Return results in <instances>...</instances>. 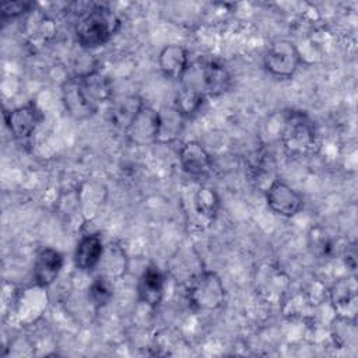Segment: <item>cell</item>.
I'll use <instances>...</instances> for the list:
<instances>
[{
	"instance_id": "obj_1",
	"label": "cell",
	"mask_w": 358,
	"mask_h": 358,
	"mask_svg": "<svg viewBox=\"0 0 358 358\" xmlns=\"http://www.w3.org/2000/svg\"><path fill=\"white\" fill-rule=\"evenodd\" d=\"M113 98L112 80L96 69L85 70L62 85V99L66 110L76 119H85Z\"/></svg>"
},
{
	"instance_id": "obj_2",
	"label": "cell",
	"mask_w": 358,
	"mask_h": 358,
	"mask_svg": "<svg viewBox=\"0 0 358 358\" xmlns=\"http://www.w3.org/2000/svg\"><path fill=\"white\" fill-rule=\"evenodd\" d=\"M122 28V18L106 4L94 3L83 15L78 17L74 35L77 43L92 50L106 45Z\"/></svg>"
},
{
	"instance_id": "obj_3",
	"label": "cell",
	"mask_w": 358,
	"mask_h": 358,
	"mask_svg": "<svg viewBox=\"0 0 358 358\" xmlns=\"http://www.w3.org/2000/svg\"><path fill=\"white\" fill-rule=\"evenodd\" d=\"M281 143L287 154L306 155L316 145V127L313 119L303 110L291 109L284 116Z\"/></svg>"
},
{
	"instance_id": "obj_4",
	"label": "cell",
	"mask_w": 358,
	"mask_h": 358,
	"mask_svg": "<svg viewBox=\"0 0 358 358\" xmlns=\"http://www.w3.org/2000/svg\"><path fill=\"white\" fill-rule=\"evenodd\" d=\"M225 287L214 271L199 273L187 287V302L196 312H213L222 306Z\"/></svg>"
},
{
	"instance_id": "obj_5",
	"label": "cell",
	"mask_w": 358,
	"mask_h": 358,
	"mask_svg": "<svg viewBox=\"0 0 358 358\" xmlns=\"http://www.w3.org/2000/svg\"><path fill=\"white\" fill-rule=\"evenodd\" d=\"M302 56L298 48L287 39L275 41L263 56L264 70L277 78H291L299 69Z\"/></svg>"
},
{
	"instance_id": "obj_6",
	"label": "cell",
	"mask_w": 358,
	"mask_h": 358,
	"mask_svg": "<svg viewBox=\"0 0 358 358\" xmlns=\"http://www.w3.org/2000/svg\"><path fill=\"white\" fill-rule=\"evenodd\" d=\"M264 196L270 211L284 218L295 217L303 210L305 206L303 196L296 189L280 179L273 180L267 186Z\"/></svg>"
},
{
	"instance_id": "obj_7",
	"label": "cell",
	"mask_w": 358,
	"mask_h": 358,
	"mask_svg": "<svg viewBox=\"0 0 358 358\" xmlns=\"http://www.w3.org/2000/svg\"><path fill=\"white\" fill-rule=\"evenodd\" d=\"M42 112L35 102H28L4 112V122L11 136L20 141L28 140L42 120Z\"/></svg>"
},
{
	"instance_id": "obj_8",
	"label": "cell",
	"mask_w": 358,
	"mask_h": 358,
	"mask_svg": "<svg viewBox=\"0 0 358 358\" xmlns=\"http://www.w3.org/2000/svg\"><path fill=\"white\" fill-rule=\"evenodd\" d=\"M64 266V256L55 248H42L34 260L32 284L48 288L62 273Z\"/></svg>"
},
{
	"instance_id": "obj_9",
	"label": "cell",
	"mask_w": 358,
	"mask_h": 358,
	"mask_svg": "<svg viewBox=\"0 0 358 358\" xmlns=\"http://www.w3.org/2000/svg\"><path fill=\"white\" fill-rule=\"evenodd\" d=\"M179 165L192 178H204L213 169V157L196 140L186 141L179 150Z\"/></svg>"
},
{
	"instance_id": "obj_10",
	"label": "cell",
	"mask_w": 358,
	"mask_h": 358,
	"mask_svg": "<svg viewBox=\"0 0 358 358\" xmlns=\"http://www.w3.org/2000/svg\"><path fill=\"white\" fill-rule=\"evenodd\" d=\"M129 141L138 147L157 144L158 137V110L150 105H144L137 117L124 131Z\"/></svg>"
},
{
	"instance_id": "obj_11",
	"label": "cell",
	"mask_w": 358,
	"mask_h": 358,
	"mask_svg": "<svg viewBox=\"0 0 358 358\" xmlns=\"http://www.w3.org/2000/svg\"><path fill=\"white\" fill-rule=\"evenodd\" d=\"M103 250L105 243L99 234L88 232L81 235L73 255L76 268L83 273L94 271L101 263Z\"/></svg>"
},
{
	"instance_id": "obj_12",
	"label": "cell",
	"mask_w": 358,
	"mask_h": 358,
	"mask_svg": "<svg viewBox=\"0 0 358 358\" xmlns=\"http://www.w3.org/2000/svg\"><path fill=\"white\" fill-rule=\"evenodd\" d=\"M206 96H221L232 87L229 70L217 60H208L200 70V83L196 84Z\"/></svg>"
},
{
	"instance_id": "obj_13",
	"label": "cell",
	"mask_w": 358,
	"mask_h": 358,
	"mask_svg": "<svg viewBox=\"0 0 358 358\" xmlns=\"http://www.w3.org/2000/svg\"><path fill=\"white\" fill-rule=\"evenodd\" d=\"M165 294V275L158 266H147L137 281V296L138 301L148 308H157Z\"/></svg>"
},
{
	"instance_id": "obj_14",
	"label": "cell",
	"mask_w": 358,
	"mask_h": 358,
	"mask_svg": "<svg viewBox=\"0 0 358 358\" xmlns=\"http://www.w3.org/2000/svg\"><path fill=\"white\" fill-rule=\"evenodd\" d=\"M158 67L165 77L182 80L190 67L187 50L178 43L164 46L158 55Z\"/></svg>"
},
{
	"instance_id": "obj_15",
	"label": "cell",
	"mask_w": 358,
	"mask_h": 358,
	"mask_svg": "<svg viewBox=\"0 0 358 358\" xmlns=\"http://www.w3.org/2000/svg\"><path fill=\"white\" fill-rule=\"evenodd\" d=\"M145 102L140 95L130 94L115 101L109 109V120L113 127L120 131H126L133 120L137 117Z\"/></svg>"
},
{
	"instance_id": "obj_16",
	"label": "cell",
	"mask_w": 358,
	"mask_h": 358,
	"mask_svg": "<svg viewBox=\"0 0 358 358\" xmlns=\"http://www.w3.org/2000/svg\"><path fill=\"white\" fill-rule=\"evenodd\" d=\"M186 117L172 105L158 110V137L157 144H166L176 141L186 124Z\"/></svg>"
},
{
	"instance_id": "obj_17",
	"label": "cell",
	"mask_w": 358,
	"mask_h": 358,
	"mask_svg": "<svg viewBox=\"0 0 358 358\" xmlns=\"http://www.w3.org/2000/svg\"><path fill=\"white\" fill-rule=\"evenodd\" d=\"M101 268L99 274L105 275L110 281L120 280L129 267V259L126 250L119 243H108L105 245V250L98 266Z\"/></svg>"
},
{
	"instance_id": "obj_18",
	"label": "cell",
	"mask_w": 358,
	"mask_h": 358,
	"mask_svg": "<svg viewBox=\"0 0 358 358\" xmlns=\"http://www.w3.org/2000/svg\"><path fill=\"white\" fill-rule=\"evenodd\" d=\"M204 92L194 84L186 83L183 84L175 95L173 106L186 117L190 119L196 113H199L206 102Z\"/></svg>"
},
{
	"instance_id": "obj_19",
	"label": "cell",
	"mask_w": 358,
	"mask_h": 358,
	"mask_svg": "<svg viewBox=\"0 0 358 358\" xmlns=\"http://www.w3.org/2000/svg\"><path fill=\"white\" fill-rule=\"evenodd\" d=\"M220 206H221L220 196L213 187L203 185L196 190L193 196V207L196 214L201 220L207 222L213 221L220 211Z\"/></svg>"
},
{
	"instance_id": "obj_20",
	"label": "cell",
	"mask_w": 358,
	"mask_h": 358,
	"mask_svg": "<svg viewBox=\"0 0 358 358\" xmlns=\"http://www.w3.org/2000/svg\"><path fill=\"white\" fill-rule=\"evenodd\" d=\"M330 301L338 313H344L350 306L355 308L357 299V284L354 277L340 278L329 291Z\"/></svg>"
},
{
	"instance_id": "obj_21",
	"label": "cell",
	"mask_w": 358,
	"mask_h": 358,
	"mask_svg": "<svg viewBox=\"0 0 358 358\" xmlns=\"http://www.w3.org/2000/svg\"><path fill=\"white\" fill-rule=\"evenodd\" d=\"M87 296H88V302L95 310L102 309L110 302L113 296V281H110L102 274L95 275L88 285Z\"/></svg>"
},
{
	"instance_id": "obj_22",
	"label": "cell",
	"mask_w": 358,
	"mask_h": 358,
	"mask_svg": "<svg viewBox=\"0 0 358 358\" xmlns=\"http://www.w3.org/2000/svg\"><path fill=\"white\" fill-rule=\"evenodd\" d=\"M34 6L35 4L31 1H8L1 6L0 18H1V21L15 20V18L32 11Z\"/></svg>"
}]
</instances>
